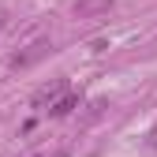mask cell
Wrapping results in <instances>:
<instances>
[{
	"instance_id": "cell-1",
	"label": "cell",
	"mask_w": 157,
	"mask_h": 157,
	"mask_svg": "<svg viewBox=\"0 0 157 157\" xmlns=\"http://www.w3.org/2000/svg\"><path fill=\"white\" fill-rule=\"evenodd\" d=\"M49 52H52V41L41 37V41H34V45H26L23 52L11 56V71H26V67H34V64L41 60V56H49Z\"/></svg>"
},
{
	"instance_id": "cell-2",
	"label": "cell",
	"mask_w": 157,
	"mask_h": 157,
	"mask_svg": "<svg viewBox=\"0 0 157 157\" xmlns=\"http://www.w3.org/2000/svg\"><path fill=\"white\" fill-rule=\"evenodd\" d=\"M64 94H67V78H52V82H45L41 90H37V94L30 97V109H45V105L52 109V105L60 101Z\"/></svg>"
},
{
	"instance_id": "cell-3",
	"label": "cell",
	"mask_w": 157,
	"mask_h": 157,
	"mask_svg": "<svg viewBox=\"0 0 157 157\" xmlns=\"http://www.w3.org/2000/svg\"><path fill=\"white\" fill-rule=\"evenodd\" d=\"M116 0H75V19H97V15H109Z\"/></svg>"
},
{
	"instance_id": "cell-4",
	"label": "cell",
	"mask_w": 157,
	"mask_h": 157,
	"mask_svg": "<svg viewBox=\"0 0 157 157\" xmlns=\"http://www.w3.org/2000/svg\"><path fill=\"white\" fill-rule=\"evenodd\" d=\"M71 109H78V94H64L60 101H56V105L49 109V116H67Z\"/></svg>"
},
{
	"instance_id": "cell-5",
	"label": "cell",
	"mask_w": 157,
	"mask_h": 157,
	"mask_svg": "<svg viewBox=\"0 0 157 157\" xmlns=\"http://www.w3.org/2000/svg\"><path fill=\"white\" fill-rule=\"evenodd\" d=\"M150 146H157V127H153V131H150Z\"/></svg>"
},
{
	"instance_id": "cell-6",
	"label": "cell",
	"mask_w": 157,
	"mask_h": 157,
	"mask_svg": "<svg viewBox=\"0 0 157 157\" xmlns=\"http://www.w3.org/2000/svg\"><path fill=\"white\" fill-rule=\"evenodd\" d=\"M4 23H8V15H4V11H0V26H4Z\"/></svg>"
}]
</instances>
